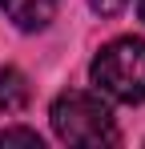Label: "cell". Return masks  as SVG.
<instances>
[{
	"label": "cell",
	"mask_w": 145,
	"mask_h": 149,
	"mask_svg": "<svg viewBox=\"0 0 145 149\" xmlns=\"http://www.w3.org/2000/svg\"><path fill=\"white\" fill-rule=\"evenodd\" d=\"M48 117H52V129L65 145H113L117 141V121L97 93L69 89L52 101Z\"/></svg>",
	"instance_id": "1"
},
{
	"label": "cell",
	"mask_w": 145,
	"mask_h": 149,
	"mask_svg": "<svg viewBox=\"0 0 145 149\" xmlns=\"http://www.w3.org/2000/svg\"><path fill=\"white\" fill-rule=\"evenodd\" d=\"M93 85L113 101L141 105L145 101V40L141 36H121L109 40L93 56Z\"/></svg>",
	"instance_id": "2"
},
{
	"label": "cell",
	"mask_w": 145,
	"mask_h": 149,
	"mask_svg": "<svg viewBox=\"0 0 145 149\" xmlns=\"http://www.w3.org/2000/svg\"><path fill=\"white\" fill-rule=\"evenodd\" d=\"M56 4L61 0H0V8L8 12V20L24 32H36L56 16Z\"/></svg>",
	"instance_id": "3"
},
{
	"label": "cell",
	"mask_w": 145,
	"mask_h": 149,
	"mask_svg": "<svg viewBox=\"0 0 145 149\" xmlns=\"http://www.w3.org/2000/svg\"><path fill=\"white\" fill-rule=\"evenodd\" d=\"M28 81L20 69H0V113H20L28 105Z\"/></svg>",
	"instance_id": "4"
},
{
	"label": "cell",
	"mask_w": 145,
	"mask_h": 149,
	"mask_svg": "<svg viewBox=\"0 0 145 149\" xmlns=\"http://www.w3.org/2000/svg\"><path fill=\"white\" fill-rule=\"evenodd\" d=\"M0 145H32V149H40V137L32 129H4L0 133Z\"/></svg>",
	"instance_id": "5"
},
{
	"label": "cell",
	"mask_w": 145,
	"mask_h": 149,
	"mask_svg": "<svg viewBox=\"0 0 145 149\" xmlns=\"http://www.w3.org/2000/svg\"><path fill=\"white\" fill-rule=\"evenodd\" d=\"M89 4H93L101 16H113V12H121V8H125L129 0H89Z\"/></svg>",
	"instance_id": "6"
},
{
	"label": "cell",
	"mask_w": 145,
	"mask_h": 149,
	"mask_svg": "<svg viewBox=\"0 0 145 149\" xmlns=\"http://www.w3.org/2000/svg\"><path fill=\"white\" fill-rule=\"evenodd\" d=\"M137 16H141V20H145V0H137Z\"/></svg>",
	"instance_id": "7"
}]
</instances>
